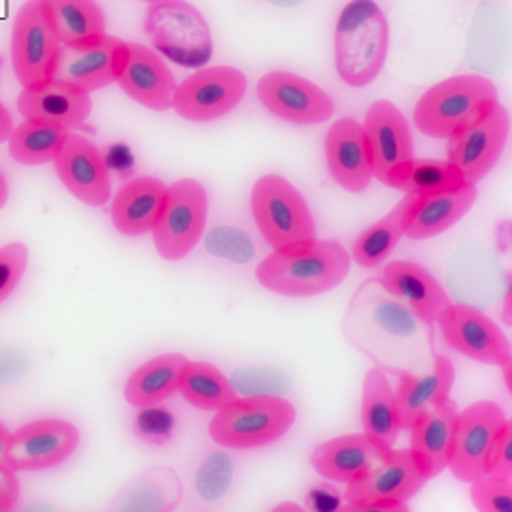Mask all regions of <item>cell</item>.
<instances>
[{
    "mask_svg": "<svg viewBox=\"0 0 512 512\" xmlns=\"http://www.w3.org/2000/svg\"><path fill=\"white\" fill-rule=\"evenodd\" d=\"M231 475H233V464L229 460V455L225 453L209 455V460L200 466L198 477H196L198 495H203L205 499L222 497L231 484Z\"/></svg>",
    "mask_w": 512,
    "mask_h": 512,
    "instance_id": "39",
    "label": "cell"
},
{
    "mask_svg": "<svg viewBox=\"0 0 512 512\" xmlns=\"http://www.w3.org/2000/svg\"><path fill=\"white\" fill-rule=\"evenodd\" d=\"M29 266V249L25 242H9L0 247V304L14 295Z\"/></svg>",
    "mask_w": 512,
    "mask_h": 512,
    "instance_id": "38",
    "label": "cell"
},
{
    "mask_svg": "<svg viewBox=\"0 0 512 512\" xmlns=\"http://www.w3.org/2000/svg\"><path fill=\"white\" fill-rule=\"evenodd\" d=\"M143 3H148V5H152V3H159V0H143Z\"/></svg>",
    "mask_w": 512,
    "mask_h": 512,
    "instance_id": "46",
    "label": "cell"
},
{
    "mask_svg": "<svg viewBox=\"0 0 512 512\" xmlns=\"http://www.w3.org/2000/svg\"><path fill=\"white\" fill-rule=\"evenodd\" d=\"M510 299H512V291L508 286V293H506V299H504V321H506V324H510Z\"/></svg>",
    "mask_w": 512,
    "mask_h": 512,
    "instance_id": "45",
    "label": "cell"
},
{
    "mask_svg": "<svg viewBox=\"0 0 512 512\" xmlns=\"http://www.w3.org/2000/svg\"><path fill=\"white\" fill-rule=\"evenodd\" d=\"M418 321L420 319L411 313L403 302H398V299L389 293L372 302V324L381 332H385L387 337L414 335L418 330Z\"/></svg>",
    "mask_w": 512,
    "mask_h": 512,
    "instance_id": "36",
    "label": "cell"
},
{
    "mask_svg": "<svg viewBox=\"0 0 512 512\" xmlns=\"http://www.w3.org/2000/svg\"><path fill=\"white\" fill-rule=\"evenodd\" d=\"M9 436H11V431H7V429H5V425H0V464H7ZM7 466H9V464H7Z\"/></svg>",
    "mask_w": 512,
    "mask_h": 512,
    "instance_id": "43",
    "label": "cell"
},
{
    "mask_svg": "<svg viewBox=\"0 0 512 512\" xmlns=\"http://www.w3.org/2000/svg\"><path fill=\"white\" fill-rule=\"evenodd\" d=\"M389 20L374 0H350L335 25V69L350 88L370 86L387 62Z\"/></svg>",
    "mask_w": 512,
    "mask_h": 512,
    "instance_id": "2",
    "label": "cell"
},
{
    "mask_svg": "<svg viewBox=\"0 0 512 512\" xmlns=\"http://www.w3.org/2000/svg\"><path fill=\"white\" fill-rule=\"evenodd\" d=\"M381 286L427 326L436 324L444 308L451 304L444 286L416 262H389L383 269Z\"/></svg>",
    "mask_w": 512,
    "mask_h": 512,
    "instance_id": "24",
    "label": "cell"
},
{
    "mask_svg": "<svg viewBox=\"0 0 512 512\" xmlns=\"http://www.w3.org/2000/svg\"><path fill=\"white\" fill-rule=\"evenodd\" d=\"M20 499V482L16 471L7 464H0V512L16 508Z\"/></svg>",
    "mask_w": 512,
    "mask_h": 512,
    "instance_id": "41",
    "label": "cell"
},
{
    "mask_svg": "<svg viewBox=\"0 0 512 512\" xmlns=\"http://www.w3.org/2000/svg\"><path fill=\"white\" fill-rule=\"evenodd\" d=\"M442 339L449 348L477 363L502 367L510 359V345L504 332L482 310L464 304H449L438 317Z\"/></svg>",
    "mask_w": 512,
    "mask_h": 512,
    "instance_id": "17",
    "label": "cell"
},
{
    "mask_svg": "<svg viewBox=\"0 0 512 512\" xmlns=\"http://www.w3.org/2000/svg\"><path fill=\"white\" fill-rule=\"evenodd\" d=\"M255 93L266 113L293 126H319L335 113V102L324 88L291 71L262 75Z\"/></svg>",
    "mask_w": 512,
    "mask_h": 512,
    "instance_id": "13",
    "label": "cell"
},
{
    "mask_svg": "<svg viewBox=\"0 0 512 512\" xmlns=\"http://www.w3.org/2000/svg\"><path fill=\"white\" fill-rule=\"evenodd\" d=\"M247 88V75L236 66H200L176 84L172 110L192 124H209L236 110L247 95Z\"/></svg>",
    "mask_w": 512,
    "mask_h": 512,
    "instance_id": "8",
    "label": "cell"
},
{
    "mask_svg": "<svg viewBox=\"0 0 512 512\" xmlns=\"http://www.w3.org/2000/svg\"><path fill=\"white\" fill-rule=\"evenodd\" d=\"M453 381L455 370L447 356H436L431 370L425 374L400 372V383L394 389L400 427L409 429L420 416L449 400Z\"/></svg>",
    "mask_w": 512,
    "mask_h": 512,
    "instance_id": "26",
    "label": "cell"
},
{
    "mask_svg": "<svg viewBox=\"0 0 512 512\" xmlns=\"http://www.w3.org/2000/svg\"><path fill=\"white\" fill-rule=\"evenodd\" d=\"M11 130H14V117H11L7 106L0 102V143H7Z\"/></svg>",
    "mask_w": 512,
    "mask_h": 512,
    "instance_id": "42",
    "label": "cell"
},
{
    "mask_svg": "<svg viewBox=\"0 0 512 512\" xmlns=\"http://www.w3.org/2000/svg\"><path fill=\"white\" fill-rule=\"evenodd\" d=\"M510 135V115L502 102L493 104L473 124L455 132L449 143L447 161L460 172L466 183L477 185L491 174L502 159Z\"/></svg>",
    "mask_w": 512,
    "mask_h": 512,
    "instance_id": "11",
    "label": "cell"
},
{
    "mask_svg": "<svg viewBox=\"0 0 512 512\" xmlns=\"http://www.w3.org/2000/svg\"><path fill=\"white\" fill-rule=\"evenodd\" d=\"M497 102V88L488 77L453 75L420 95L414 106V126L422 135L447 141Z\"/></svg>",
    "mask_w": 512,
    "mask_h": 512,
    "instance_id": "3",
    "label": "cell"
},
{
    "mask_svg": "<svg viewBox=\"0 0 512 512\" xmlns=\"http://www.w3.org/2000/svg\"><path fill=\"white\" fill-rule=\"evenodd\" d=\"M462 183L466 181L447 159L444 161L414 159L403 170V174H400L396 189L411 196H422V194L447 192V189H453Z\"/></svg>",
    "mask_w": 512,
    "mask_h": 512,
    "instance_id": "35",
    "label": "cell"
},
{
    "mask_svg": "<svg viewBox=\"0 0 512 512\" xmlns=\"http://www.w3.org/2000/svg\"><path fill=\"white\" fill-rule=\"evenodd\" d=\"M486 473L512 477V422L510 420L502 427V431L497 433L491 453H488V460H486Z\"/></svg>",
    "mask_w": 512,
    "mask_h": 512,
    "instance_id": "40",
    "label": "cell"
},
{
    "mask_svg": "<svg viewBox=\"0 0 512 512\" xmlns=\"http://www.w3.org/2000/svg\"><path fill=\"white\" fill-rule=\"evenodd\" d=\"M143 29L152 40L154 51L185 69H200L214 55L209 22L203 11L187 0L152 3Z\"/></svg>",
    "mask_w": 512,
    "mask_h": 512,
    "instance_id": "6",
    "label": "cell"
},
{
    "mask_svg": "<svg viewBox=\"0 0 512 512\" xmlns=\"http://www.w3.org/2000/svg\"><path fill=\"white\" fill-rule=\"evenodd\" d=\"M328 172L341 189L363 194L372 183V159L365 132L359 121L341 117L326 132L324 141Z\"/></svg>",
    "mask_w": 512,
    "mask_h": 512,
    "instance_id": "20",
    "label": "cell"
},
{
    "mask_svg": "<svg viewBox=\"0 0 512 512\" xmlns=\"http://www.w3.org/2000/svg\"><path fill=\"white\" fill-rule=\"evenodd\" d=\"M181 482L172 469H150L139 475L130 484L128 491L121 495L119 508H135V510H168L174 508L181 499Z\"/></svg>",
    "mask_w": 512,
    "mask_h": 512,
    "instance_id": "34",
    "label": "cell"
},
{
    "mask_svg": "<svg viewBox=\"0 0 512 512\" xmlns=\"http://www.w3.org/2000/svg\"><path fill=\"white\" fill-rule=\"evenodd\" d=\"M352 258L337 240H313L293 251H271L255 269L258 282L282 297H317L337 288Z\"/></svg>",
    "mask_w": 512,
    "mask_h": 512,
    "instance_id": "1",
    "label": "cell"
},
{
    "mask_svg": "<svg viewBox=\"0 0 512 512\" xmlns=\"http://www.w3.org/2000/svg\"><path fill=\"white\" fill-rule=\"evenodd\" d=\"M455 420H458V409H455L453 400H444L438 407L427 411L420 416L411 431V447L414 458L425 473L427 480L440 475L447 469L453 447V433H455Z\"/></svg>",
    "mask_w": 512,
    "mask_h": 512,
    "instance_id": "27",
    "label": "cell"
},
{
    "mask_svg": "<svg viewBox=\"0 0 512 512\" xmlns=\"http://www.w3.org/2000/svg\"><path fill=\"white\" fill-rule=\"evenodd\" d=\"M361 422L363 433L387 444L394 449L400 436V416L396 405V392L383 370L372 367L363 378V394H361Z\"/></svg>",
    "mask_w": 512,
    "mask_h": 512,
    "instance_id": "29",
    "label": "cell"
},
{
    "mask_svg": "<svg viewBox=\"0 0 512 512\" xmlns=\"http://www.w3.org/2000/svg\"><path fill=\"white\" fill-rule=\"evenodd\" d=\"M389 451L387 444L367 433H348L321 442L310 455V464L324 480L348 486L370 473Z\"/></svg>",
    "mask_w": 512,
    "mask_h": 512,
    "instance_id": "22",
    "label": "cell"
},
{
    "mask_svg": "<svg viewBox=\"0 0 512 512\" xmlns=\"http://www.w3.org/2000/svg\"><path fill=\"white\" fill-rule=\"evenodd\" d=\"M506 422L504 409L493 400H480V403L458 411L451 458L447 464L455 480L471 484L486 473L488 453Z\"/></svg>",
    "mask_w": 512,
    "mask_h": 512,
    "instance_id": "14",
    "label": "cell"
},
{
    "mask_svg": "<svg viewBox=\"0 0 512 512\" xmlns=\"http://www.w3.org/2000/svg\"><path fill=\"white\" fill-rule=\"evenodd\" d=\"M409 196L403 236L409 240H429L449 231L469 214L477 200V187L462 183L447 192Z\"/></svg>",
    "mask_w": 512,
    "mask_h": 512,
    "instance_id": "23",
    "label": "cell"
},
{
    "mask_svg": "<svg viewBox=\"0 0 512 512\" xmlns=\"http://www.w3.org/2000/svg\"><path fill=\"white\" fill-rule=\"evenodd\" d=\"M16 106L25 121H38L62 130L84 126L93 113L91 95L53 77L22 86Z\"/></svg>",
    "mask_w": 512,
    "mask_h": 512,
    "instance_id": "19",
    "label": "cell"
},
{
    "mask_svg": "<svg viewBox=\"0 0 512 512\" xmlns=\"http://www.w3.org/2000/svg\"><path fill=\"white\" fill-rule=\"evenodd\" d=\"M62 47H82L106 33V16L97 0H42Z\"/></svg>",
    "mask_w": 512,
    "mask_h": 512,
    "instance_id": "30",
    "label": "cell"
},
{
    "mask_svg": "<svg viewBox=\"0 0 512 512\" xmlns=\"http://www.w3.org/2000/svg\"><path fill=\"white\" fill-rule=\"evenodd\" d=\"M117 84L132 102L154 110V113H163V110L172 108L178 82L170 66L165 64L163 55L146 47V44L128 42L126 64Z\"/></svg>",
    "mask_w": 512,
    "mask_h": 512,
    "instance_id": "21",
    "label": "cell"
},
{
    "mask_svg": "<svg viewBox=\"0 0 512 512\" xmlns=\"http://www.w3.org/2000/svg\"><path fill=\"white\" fill-rule=\"evenodd\" d=\"M473 506L482 512L512 510V477L484 473L471 482Z\"/></svg>",
    "mask_w": 512,
    "mask_h": 512,
    "instance_id": "37",
    "label": "cell"
},
{
    "mask_svg": "<svg viewBox=\"0 0 512 512\" xmlns=\"http://www.w3.org/2000/svg\"><path fill=\"white\" fill-rule=\"evenodd\" d=\"M295 420V405L282 396H236L214 411L209 436L227 449H258L286 436Z\"/></svg>",
    "mask_w": 512,
    "mask_h": 512,
    "instance_id": "5",
    "label": "cell"
},
{
    "mask_svg": "<svg viewBox=\"0 0 512 512\" xmlns=\"http://www.w3.org/2000/svg\"><path fill=\"white\" fill-rule=\"evenodd\" d=\"M7 200H9V183H7L5 174L0 172V209L7 205Z\"/></svg>",
    "mask_w": 512,
    "mask_h": 512,
    "instance_id": "44",
    "label": "cell"
},
{
    "mask_svg": "<svg viewBox=\"0 0 512 512\" xmlns=\"http://www.w3.org/2000/svg\"><path fill=\"white\" fill-rule=\"evenodd\" d=\"M427 477L409 449H392L359 482L348 484L345 502L352 510H405Z\"/></svg>",
    "mask_w": 512,
    "mask_h": 512,
    "instance_id": "9",
    "label": "cell"
},
{
    "mask_svg": "<svg viewBox=\"0 0 512 512\" xmlns=\"http://www.w3.org/2000/svg\"><path fill=\"white\" fill-rule=\"evenodd\" d=\"M80 447V429L62 418H42L11 431L7 464L18 471H47L60 466Z\"/></svg>",
    "mask_w": 512,
    "mask_h": 512,
    "instance_id": "15",
    "label": "cell"
},
{
    "mask_svg": "<svg viewBox=\"0 0 512 512\" xmlns=\"http://www.w3.org/2000/svg\"><path fill=\"white\" fill-rule=\"evenodd\" d=\"M69 130L38 124V121H22L14 126L7 139L11 159L20 165H44L53 163L64 146Z\"/></svg>",
    "mask_w": 512,
    "mask_h": 512,
    "instance_id": "33",
    "label": "cell"
},
{
    "mask_svg": "<svg viewBox=\"0 0 512 512\" xmlns=\"http://www.w3.org/2000/svg\"><path fill=\"white\" fill-rule=\"evenodd\" d=\"M209 196L196 178H178L168 185L157 225L152 227L154 249L168 262H181L194 251L207 227Z\"/></svg>",
    "mask_w": 512,
    "mask_h": 512,
    "instance_id": "7",
    "label": "cell"
},
{
    "mask_svg": "<svg viewBox=\"0 0 512 512\" xmlns=\"http://www.w3.org/2000/svg\"><path fill=\"white\" fill-rule=\"evenodd\" d=\"M187 361L189 359L183 354L168 352L139 365L124 385L126 403L137 409L161 405L163 400L178 392V381H181Z\"/></svg>",
    "mask_w": 512,
    "mask_h": 512,
    "instance_id": "28",
    "label": "cell"
},
{
    "mask_svg": "<svg viewBox=\"0 0 512 512\" xmlns=\"http://www.w3.org/2000/svg\"><path fill=\"white\" fill-rule=\"evenodd\" d=\"M168 194L157 176H137L119 189L110 205V222L121 236H146L157 225L161 209Z\"/></svg>",
    "mask_w": 512,
    "mask_h": 512,
    "instance_id": "25",
    "label": "cell"
},
{
    "mask_svg": "<svg viewBox=\"0 0 512 512\" xmlns=\"http://www.w3.org/2000/svg\"><path fill=\"white\" fill-rule=\"evenodd\" d=\"M62 44L42 0H25L11 27V69L20 86L49 80Z\"/></svg>",
    "mask_w": 512,
    "mask_h": 512,
    "instance_id": "10",
    "label": "cell"
},
{
    "mask_svg": "<svg viewBox=\"0 0 512 512\" xmlns=\"http://www.w3.org/2000/svg\"><path fill=\"white\" fill-rule=\"evenodd\" d=\"M178 392L189 405L205 411H218L238 396L229 378L207 361H187Z\"/></svg>",
    "mask_w": 512,
    "mask_h": 512,
    "instance_id": "31",
    "label": "cell"
},
{
    "mask_svg": "<svg viewBox=\"0 0 512 512\" xmlns=\"http://www.w3.org/2000/svg\"><path fill=\"white\" fill-rule=\"evenodd\" d=\"M53 165L66 192L80 203L88 207H104L113 196L104 154L88 137L69 132Z\"/></svg>",
    "mask_w": 512,
    "mask_h": 512,
    "instance_id": "18",
    "label": "cell"
},
{
    "mask_svg": "<svg viewBox=\"0 0 512 512\" xmlns=\"http://www.w3.org/2000/svg\"><path fill=\"white\" fill-rule=\"evenodd\" d=\"M251 216L273 251H293L317 240V225L302 192L280 174H264L251 187Z\"/></svg>",
    "mask_w": 512,
    "mask_h": 512,
    "instance_id": "4",
    "label": "cell"
},
{
    "mask_svg": "<svg viewBox=\"0 0 512 512\" xmlns=\"http://www.w3.org/2000/svg\"><path fill=\"white\" fill-rule=\"evenodd\" d=\"M407 203L409 196L405 194V198L400 200L387 216L367 227L361 236L354 240L350 258L356 264L365 266V269H374V266H381L389 255H392V251L398 247L400 238H403Z\"/></svg>",
    "mask_w": 512,
    "mask_h": 512,
    "instance_id": "32",
    "label": "cell"
},
{
    "mask_svg": "<svg viewBox=\"0 0 512 512\" xmlns=\"http://www.w3.org/2000/svg\"><path fill=\"white\" fill-rule=\"evenodd\" d=\"M361 126L367 146H370L374 178L383 185L396 189L400 174L416 159L414 141H411V130L405 115L389 99H376L367 108L365 121Z\"/></svg>",
    "mask_w": 512,
    "mask_h": 512,
    "instance_id": "12",
    "label": "cell"
},
{
    "mask_svg": "<svg viewBox=\"0 0 512 512\" xmlns=\"http://www.w3.org/2000/svg\"><path fill=\"white\" fill-rule=\"evenodd\" d=\"M126 55L128 42L104 33L102 38L82 44V47H62L51 77L91 95L110 84H117L121 71H124Z\"/></svg>",
    "mask_w": 512,
    "mask_h": 512,
    "instance_id": "16",
    "label": "cell"
}]
</instances>
